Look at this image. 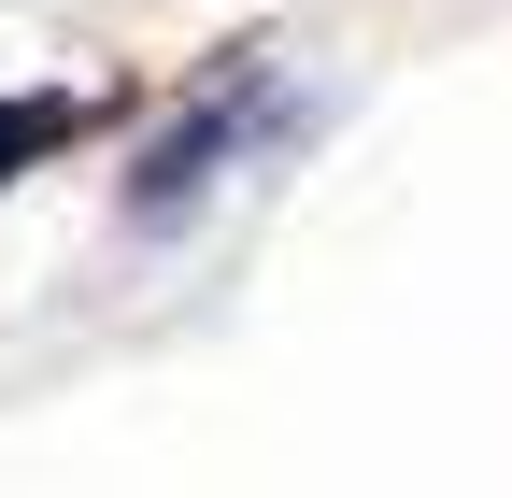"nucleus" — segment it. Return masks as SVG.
<instances>
[{
	"label": "nucleus",
	"mask_w": 512,
	"mask_h": 498,
	"mask_svg": "<svg viewBox=\"0 0 512 498\" xmlns=\"http://www.w3.org/2000/svg\"><path fill=\"white\" fill-rule=\"evenodd\" d=\"M72 129H86V100H0V185H15V157L72 143Z\"/></svg>",
	"instance_id": "1"
}]
</instances>
